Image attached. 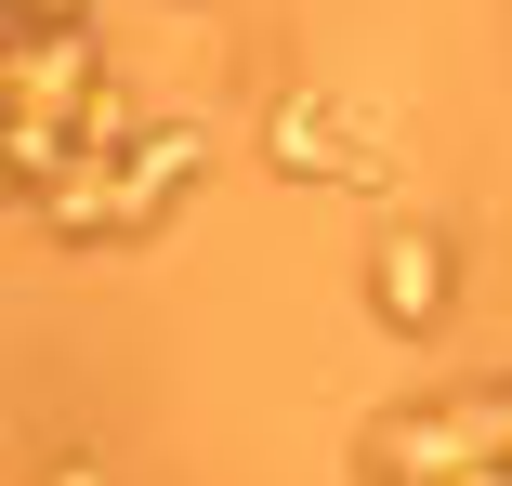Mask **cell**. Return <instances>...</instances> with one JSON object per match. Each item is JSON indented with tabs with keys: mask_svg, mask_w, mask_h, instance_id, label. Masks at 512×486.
Masks as SVG:
<instances>
[{
	"mask_svg": "<svg viewBox=\"0 0 512 486\" xmlns=\"http://www.w3.org/2000/svg\"><path fill=\"white\" fill-rule=\"evenodd\" d=\"M263 171L276 184H355V198H394L407 158L381 145V119L355 106V92H289V106L263 119Z\"/></svg>",
	"mask_w": 512,
	"mask_h": 486,
	"instance_id": "cell-1",
	"label": "cell"
},
{
	"mask_svg": "<svg viewBox=\"0 0 512 486\" xmlns=\"http://www.w3.org/2000/svg\"><path fill=\"white\" fill-rule=\"evenodd\" d=\"M368 316H381L394 342H434V329L460 316V237H447V224L368 237Z\"/></svg>",
	"mask_w": 512,
	"mask_h": 486,
	"instance_id": "cell-2",
	"label": "cell"
},
{
	"mask_svg": "<svg viewBox=\"0 0 512 486\" xmlns=\"http://www.w3.org/2000/svg\"><path fill=\"white\" fill-rule=\"evenodd\" d=\"M40 486H119V473H106V460H92V447H66V460H53Z\"/></svg>",
	"mask_w": 512,
	"mask_h": 486,
	"instance_id": "cell-3",
	"label": "cell"
}]
</instances>
